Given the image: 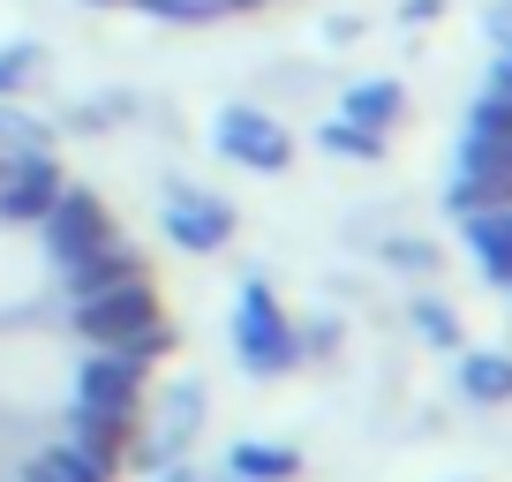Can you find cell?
I'll return each mask as SVG.
<instances>
[{
  "mask_svg": "<svg viewBox=\"0 0 512 482\" xmlns=\"http://www.w3.org/2000/svg\"><path fill=\"white\" fill-rule=\"evenodd\" d=\"M234 354L249 362L256 377H279V370H294V362H302V332L279 317V302H272V287H264V279H249V287H241V302H234Z\"/></svg>",
  "mask_w": 512,
  "mask_h": 482,
  "instance_id": "1",
  "label": "cell"
},
{
  "mask_svg": "<svg viewBox=\"0 0 512 482\" xmlns=\"http://www.w3.org/2000/svg\"><path fill=\"white\" fill-rule=\"evenodd\" d=\"M144 324H159V294H151V279H128V287H113V294L76 302V339H83V347H128Z\"/></svg>",
  "mask_w": 512,
  "mask_h": 482,
  "instance_id": "2",
  "label": "cell"
},
{
  "mask_svg": "<svg viewBox=\"0 0 512 482\" xmlns=\"http://www.w3.org/2000/svg\"><path fill=\"white\" fill-rule=\"evenodd\" d=\"M38 226H46V257L53 264H76V257H91L98 241H113V219H106V204H98L91 189H61Z\"/></svg>",
  "mask_w": 512,
  "mask_h": 482,
  "instance_id": "3",
  "label": "cell"
},
{
  "mask_svg": "<svg viewBox=\"0 0 512 482\" xmlns=\"http://www.w3.org/2000/svg\"><path fill=\"white\" fill-rule=\"evenodd\" d=\"M219 151L241 159V166H256V174H279V166L294 159L287 129H279L272 113H256V106H226L219 113Z\"/></svg>",
  "mask_w": 512,
  "mask_h": 482,
  "instance_id": "4",
  "label": "cell"
},
{
  "mask_svg": "<svg viewBox=\"0 0 512 482\" xmlns=\"http://www.w3.org/2000/svg\"><path fill=\"white\" fill-rule=\"evenodd\" d=\"M128 437H136L128 430V407H91V400L68 407V452H83L98 475H113L128 460Z\"/></svg>",
  "mask_w": 512,
  "mask_h": 482,
  "instance_id": "5",
  "label": "cell"
},
{
  "mask_svg": "<svg viewBox=\"0 0 512 482\" xmlns=\"http://www.w3.org/2000/svg\"><path fill=\"white\" fill-rule=\"evenodd\" d=\"M76 400L128 407V415H136V400H144V362H128L121 347H91V362L76 370Z\"/></svg>",
  "mask_w": 512,
  "mask_h": 482,
  "instance_id": "6",
  "label": "cell"
},
{
  "mask_svg": "<svg viewBox=\"0 0 512 482\" xmlns=\"http://www.w3.org/2000/svg\"><path fill=\"white\" fill-rule=\"evenodd\" d=\"M166 234H174L189 257H211V249H226V234H234V211H226L219 196H204V189H181L174 204H166Z\"/></svg>",
  "mask_w": 512,
  "mask_h": 482,
  "instance_id": "7",
  "label": "cell"
},
{
  "mask_svg": "<svg viewBox=\"0 0 512 482\" xmlns=\"http://www.w3.org/2000/svg\"><path fill=\"white\" fill-rule=\"evenodd\" d=\"M61 196L46 151H16V166H0V219H46V204Z\"/></svg>",
  "mask_w": 512,
  "mask_h": 482,
  "instance_id": "8",
  "label": "cell"
},
{
  "mask_svg": "<svg viewBox=\"0 0 512 482\" xmlns=\"http://www.w3.org/2000/svg\"><path fill=\"white\" fill-rule=\"evenodd\" d=\"M128 279H144V264H136V249H128V241H98L91 257L61 264V287H68V302H91V294H113V287H128Z\"/></svg>",
  "mask_w": 512,
  "mask_h": 482,
  "instance_id": "9",
  "label": "cell"
},
{
  "mask_svg": "<svg viewBox=\"0 0 512 482\" xmlns=\"http://www.w3.org/2000/svg\"><path fill=\"white\" fill-rule=\"evenodd\" d=\"M467 249H475L482 279H512V204L467 211Z\"/></svg>",
  "mask_w": 512,
  "mask_h": 482,
  "instance_id": "10",
  "label": "cell"
},
{
  "mask_svg": "<svg viewBox=\"0 0 512 482\" xmlns=\"http://www.w3.org/2000/svg\"><path fill=\"white\" fill-rule=\"evenodd\" d=\"M339 121H354V129L384 136L392 121H400V83H392V76H369V83H354V91H347V113H339Z\"/></svg>",
  "mask_w": 512,
  "mask_h": 482,
  "instance_id": "11",
  "label": "cell"
},
{
  "mask_svg": "<svg viewBox=\"0 0 512 482\" xmlns=\"http://www.w3.org/2000/svg\"><path fill=\"white\" fill-rule=\"evenodd\" d=\"M226 467H234L241 482H294V475H302V452H294V445H256V437H249V445H234Z\"/></svg>",
  "mask_w": 512,
  "mask_h": 482,
  "instance_id": "12",
  "label": "cell"
},
{
  "mask_svg": "<svg viewBox=\"0 0 512 482\" xmlns=\"http://www.w3.org/2000/svg\"><path fill=\"white\" fill-rule=\"evenodd\" d=\"M460 385H467V400H512V354H467Z\"/></svg>",
  "mask_w": 512,
  "mask_h": 482,
  "instance_id": "13",
  "label": "cell"
},
{
  "mask_svg": "<svg viewBox=\"0 0 512 482\" xmlns=\"http://www.w3.org/2000/svg\"><path fill=\"white\" fill-rule=\"evenodd\" d=\"M445 204L460 211V219H467V211H497V204H512V174H460Z\"/></svg>",
  "mask_w": 512,
  "mask_h": 482,
  "instance_id": "14",
  "label": "cell"
},
{
  "mask_svg": "<svg viewBox=\"0 0 512 482\" xmlns=\"http://www.w3.org/2000/svg\"><path fill=\"white\" fill-rule=\"evenodd\" d=\"M23 482H113V475H98L83 452H68V445H53V452H38L31 467H23Z\"/></svg>",
  "mask_w": 512,
  "mask_h": 482,
  "instance_id": "15",
  "label": "cell"
},
{
  "mask_svg": "<svg viewBox=\"0 0 512 482\" xmlns=\"http://www.w3.org/2000/svg\"><path fill=\"white\" fill-rule=\"evenodd\" d=\"M467 136H490V144H512V98L482 91L475 113H467Z\"/></svg>",
  "mask_w": 512,
  "mask_h": 482,
  "instance_id": "16",
  "label": "cell"
},
{
  "mask_svg": "<svg viewBox=\"0 0 512 482\" xmlns=\"http://www.w3.org/2000/svg\"><path fill=\"white\" fill-rule=\"evenodd\" d=\"M317 136H324V151H332V159H377V136L354 129V121H332V129H317Z\"/></svg>",
  "mask_w": 512,
  "mask_h": 482,
  "instance_id": "17",
  "label": "cell"
},
{
  "mask_svg": "<svg viewBox=\"0 0 512 482\" xmlns=\"http://www.w3.org/2000/svg\"><path fill=\"white\" fill-rule=\"evenodd\" d=\"M415 332L437 339V347H460V317H452L445 302H415Z\"/></svg>",
  "mask_w": 512,
  "mask_h": 482,
  "instance_id": "18",
  "label": "cell"
},
{
  "mask_svg": "<svg viewBox=\"0 0 512 482\" xmlns=\"http://www.w3.org/2000/svg\"><path fill=\"white\" fill-rule=\"evenodd\" d=\"M151 16H166V23H211V16H226V0H144Z\"/></svg>",
  "mask_w": 512,
  "mask_h": 482,
  "instance_id": "19",
  "label": "cell"
},
{
  "mask_svg": "<svg viewBox=\"0 0 512 482\" xmlns=\"http://www.w3.org/2000/svg\"><path fill=\"white\" fill-rule=\"evenodd\" d=\"M0 144H8V151H38V144H46V129H38L31 113H8V106H0Z\"/></svg>",
  "mask_w": 512,
  "mask_h": 482,
  "instance_id": "20",
  "label": "cell"
},
{
  "mask_svg": "<svg viewBox=\"0 0 512 482\" xmlns=\"http://www.w3.org/2000/svg\"><path fill=\"white\" fill-rule=\"evenodd\" d=\"M31 68H38V46H8V53H0V91H16Z\"/></svg>",
  "mask_w": 512,
  "mask_h": 482,
  "instance_id": "21",
  "label": "cell"
},
{
  "mask_svg": "<svg viewBox=\"0 0 512 482\" xmlns=\"http://www.w3.org/2000/svg\"><path fill=\"white\" fill-rule=\"evenodd\" d=\"M490 91H497V98H512V46L497 53V68H490Z\"/></svg>",
  "mask_w": 512,
  "mask_h": 482,
  "instance_id": "22",
  "label": "cell"
},
{
  "mask_svg": "<svg viewBox=\"0 0 512 482\" xmlns=\"http://www.w3.org/2000/svg\"><path fill=\"white\" fill-rule=\"evenodd\" d=\"M490 38H497V46H512V0H505V8H490Z\"/></svg>",
  "mask_w": 512,
  "mask_h": 482,
  "instance_id": "23",
  "label": "cell"
},
{
  "mask_svg": "<svg viewBox=\"0 0 512 482\" xmlns=\"http://www.w3.org/2000/svg\"><path fill=\"white\" fill-rule=\"evenodd\" d=\"M159 482H196V467H166V475Z\"/></svg>",
  "mask_w": 512,
  "mask_h": 482,
  "instance_id": "24",
  "label": "cell"
},
{
  "mask_svg": "<svg viewBox=\"0 0 512 482\" xmlns=\"http://www.w3.org/2000/svg\"><path fill=\"white\" fill-rule=\"evenodd\" d=\"M505 287H512V279H505Z\"/></svg>",
  "mask_w": 512,
  "mask_h": 482,
  "instance_id": "25",
  "label": "cell"
},
{
  "mask_svg": "<svg viewBox=\"0 0 512 482\" xmlns=\"http://www.w3.org/2000/svg\"><path fill=\"white\" fill-rule=\"evenodd\" d=\"M234 482H241V475H234Z\"/></svg>",
  "mask_w": 512,
  "mask_h": 482,
  "instance_id": "26",
  "label": "cell"
}]
</instances>
